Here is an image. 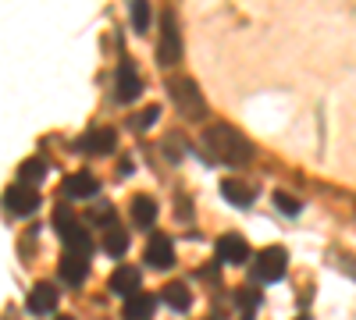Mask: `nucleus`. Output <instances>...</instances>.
Returning <instances> with one entry per match:
<instances>
[{"instance_id": "obj_22", "label": "nucleus", "mask_w": 356, "mask_h": 320, "mask_svg": "<svg viewBox=\"0 0 356 320\" xmlns=\"http://www.w3.org/2000/svg\"><path fill=\"white\" fill-rule=\"evenodd\" d=\"M54 228H57V235H68V231L75 228V214L68 207H57L54 210Z\"/></svg>"}, {"instance_id": "obj_21", "label": "nucleus", "mask_w": 356, "mask_h": 320, "mask_svg": "<svg viewBox=\"0 0 356 320\" xmlns=\"http://www.w3.org/2000/svg\"><path fill=\"white\" fill-rule=\"evenodd\" d=\"M132 28L136 33L150 28V0H132Z\"/></svg>"}, {"instance_id": "obj_7", "label": "nucleus", "mask_w": 356, "mask_h": 320, "mask_svg": "<svg viewBox=\"0 0 356 320\" xmlns=\"http://www.w3.org/2000/svg\"><path fill=\"white\" fill-rule=\"evenodd\" d=\"M139 93H143V78H139L136 65L125 57V61L118 65V100H122V103H132Z\"/></svg>"}, {"instance_id": "obj_12", "label": "nucleus", "mask_w": 356, "mask_h": 320, "mask_svg": "<svg viewBox=\"0 0 356 320\" xmlns=\"http://www.w3.org/2000/svg\"><path fill=\"white\" fill-rule=\"evenodd\" d=\"M57 299H61V296L54 292V285H36L33 292H29V313L47 317V313L57 310Z\"/></svg>"}, {"instance_id": "obj_9", "label": "nucleus", "mask_w": 356, "mask_h": 320, "mask_svg": "<svg viewBox=\"0 0 356 320\" xmlns=\"http://www.w3.org/2000/svg\"><path fill=\"white\" fill-rule=\"evenodd\" d=\"M218 256L225 260V264H246V260H250V246H246L243 235L228 231V235L218 239Z\"/></svg>"}, {"instance_id": "obj_15", "label": "nucleus", "mask_w": 356, "mask_h": 320, "mask_svg": "<svg viewBox=\"0 0 356 320\" xmlns=\"http://www.w3.org/2000/svg\"><path fill=\"white\" fill-rule=\"evenodd\" d=\"M154 306H157V299L154 296H129L125 299V310H122V320H150V313H154Z\"/></svg>"}, {"instance_id": "obj_3", "label": "nucleus", "mask_w": 356, "mask_h": 320, "mask_svg": "<svg viewBox=\"0 0 356 320\" xmlns=\"http://www.w3.org/2000/svg\"><path fill=\"white\" fill-rule=\"evenodd\" d=\"M182 61V33H178V18L175 11L161 15V40H157V65L175 68Z\"/></svg>"}, {"instance_id": "obj_28", "label": "nucleus", "mask_w": 356, "mask_h": 320, "mask_svg": "<svg viewBox=\"0 0 356 320\" xmlns=\"http://www.w3.org/2000/svg\"><path fill=\"white\" fill-rule=\"evenodd\" d=\"M300 320H307V317H300Z\"/></svg>"}, {"instance_id": "obj_14", "label": "nucleus", "mask_w": 356, "mask_h": 320, "mask_svg": "<svg viewBox=\"0 0 356 320\" xmlns=\"http://www.w3.org/2000/svg\"><path fill=\"white\" fill-rule=\"evenodd\" d=\"M97 192H100V182L89 171H79V174H72V178L65 182V196H72V199H89Z\"/></svg>"}, {"instance_id": "obj_17", "label": "nucleus", "mask_w": 356, "mask_h": 320, "mask_svg": "<svg viewBox=\"0 0 356 320\" xmlns=\"http://www.w3.org/2000/svg\"><path fill=\"white\" fill-rule=\"evenodd\" d=\"M47 171H50V164H47L43 157H29V160H22V164H18V182L36 185V182H43V178H47Z\"/></svg>"}, {"instance_id": "obj_6", "label": "nucleus", "mask_w": 356, "mask_h": 320, "mask_svg": "<svg viewBox=\"0 0 356 320\" xmlns=\"http://www.w3.org/2000/svg\"><path fill=\"white\" fill-rule=\"evenodd\" d=\"M114 146H118V132L114 128H107V125H100V128H89L79 142H75V150L79 153H89V157H104V153H114Z\"/></svg>"}, {"instance_id": "obj_8", "label": "nucleus", "mask_w": 356, "mask_h": 320, "mask_svg": "<svg viewBox=\"0 0 356 320\" xmlns=\"http://www.w3.org/2000/svg\"><path fill=\"white\" fill-rule=\"evenodd\" d=\"M146 264L157 267V271L175 267V246H171L168 235H154V239H150V246H146Z\"/></svg>"}, {"instance_id": "obj_2", "label": "nucleus", "mask_w": 356, "mask_h": 320, "mask_svg": "<svg viewBox=\"0 0 356 320\" xmlns=\"http://www.w3.org/2000/svg\"><path fill=\"white\" fill-rule=\"evenodd\" d=\"M168 96L171 103L178 107V114H182L186 121H203L207 118V100L200 93V85L186 75H171L168 78Z\"/></svg>"}, {"instance_id": "obj_10", "label": "nucleus", "mask_w": 356, "mask_h": 320, "mask_svg": "<svg viewBox=\"0 0 356 320\" xmlns=\"http://www.w3.org/2000/svg\"><path fill=\"white\" fill-rule=\"evenodd\" d=\"M57 274H61V278L75 288V285H82L86 274H89V260H86L82 253H72V249H68V253L61 256V264H57Z\"/></svg>"}, {"instance_id": "obj_5", "label": "nucleus", "mask_w": 356, "mask_h": 320, "mask_svg": "<svg viewBox=\"0 0 356 320\" xmlns=\"http://www.w3.org/2000/svg\"><path fill=\"white\" fill-rule=\"evenodd\" d=\"M4 207H8V214L11 217H29L33 210H40V192H36V185H11L8 192H4Z\"/></svg>"}, {"instance_id": "obj_23", "label": "nucleus", "mask_w": 356, "mask_h": 320, "mask_svg": "<svg viewBox=\"0 0 356 320\" xmlns=\"http://www.w3.org/2000/svg\"><path fill=\"white\" fill-rule=\"evenodd\" d=\"M275 203H278V210H282V214H289V217H296V214L303 210V207H300V199L289 196V192H275Z\"/></svg>"}, {"instance_id": "obj_11", "label": "nucleus", "mask_w": 356, "mask_h": 320, "mask_svg": "<svg viewBox=\"0 0 356 320\" xmlns=\"http://www.w3.org/2000/svg\"><path fill=\"white\" fill-rule=\"evenodd\" d=\"M221 196L232 203V207H250V203L257 199V189L250 182H239V178H225L221 182Z\"/></svg>"}, {"instance_id": "obj_16", "label": "nucleus", "mask_w": 356, "mask_h": 320, "mask_svg": "<svg viewBox=\"0 0 356 320\" xmlns=\"http://www.w3.org/2000/svg\"><path fill=\"white\" fill-rule=\"evenodd\" d=\"M161 299L171 306V310H178V313H186L189 306H193V296H189V288H186V281H171V285H164V292H161Z\"/></svg>"}, {"instance_id": "obj_18", "label": "nucleus", "mask_w": 356, "mask_h": 320, "mask_svg": "<svg viewBox=\"0 0 356 320\" xmlns=\"http://www.w3.org/2000/svg\"><path fill=\"white\" fill-rule=\"evenodd\" d=\"M132 221H136L139 228H150V224L157 221V203H154L150 196H136V199H132Z\"/></svg>"}, {"instance_id": "obj_24", "label": "nucleus", "mask_w": 356, "mask_h": 320, "mask_svg": "<svg viewBox=\"0 0 356 320\" xmlns=\"http://www.w3.org/2000/svg\"><path fill=\"white\" fill-rule=\"evenodd\" d=\"M157 118H161V107H146L132 125H136V132H146V128H154V125H157Z\"/></svg>"}, {"instance_id": "obj_26", "label": "nucleus", "mask_w": 356, "mask_h": 320, "mask_svg": "<svg viewBox=\"0 0 356 320\" xmlns=\"http://www.w3.org/2000/svg\"><path fill=\"white\" fill-rule=\"evenodd\" d=\"M239 306L243 310H257L260 306V296L257 292H239Z\"/></svg>"}, {"instance_id": "obj_20", "label": "nucleus", "mask_w": 356, "mask_h": 320, "mask_svg": "<svg viewBox=\"0 0 356 320\" xmlns=\"http://www.w3.org/2000/svg\"><path fill=\"white\" fill-rule=\"evenodd\" d=\"M61 239H65V246H68L72 253H82V256H89V249H93V242H89V231L79 228V224L68 231V235H61Z\"/></svg>"}, {"instance_id": "obj_1", "label": "nucleus", "mask_w": 356, "mask_h": 320, "mask_svg": "<svg viewBox=\"0 0 356 320\" xmlns=\"http://www.w3.org/2000/svg\"><path fill=\"white\" fill-rule=\"evenodd\" d=\"M203 150L211 153V160L228 164V167H243L253 160V142L225 121H214L211 128L203 132Z\"/></svg>"}, {"instance_id": "obj_19", "label": "nucleus", "mask_w": 356, "mask_h": 320, "mask_svg": "<svg viewBox=\"0 0 356 320\" xmlns=\"http://www.w3.org/2000/svg\"><path fill=\"white\" fill-rule=\"evenodd\" d=\"M125 249H129L125 231L118 228V224H107V231H104V253H111V256H122Z\"/></svg>"}, {"instance_id": "obj_25", "label": "nucleus", "mask_w": 356, "mask_h": 320, "mask_svg": "<svg viewBox=\"0 0 356 320\" xmlns=\"http://www.w3.org/2000/svg\"><path fill=\"white\" fill-rule=\"evenodd\" d=\"M93 221H97V224H104V228H107V224H114V207H111V203H100V207L93 210Z\"/></svg>"}, {"instance_id": "obj_4", "label": "nucleus", "mask_w": 356, "mask_h": 320, "mask_svg": "<svg viewBox=\"0 0 356 320\" xmlns=\"http://www.w3.org/2000/svg\"><path fill=\"white\" fill-rule=\"evenodd\" d=\"M285 271H289V253L282 249V246H267V249H260L257 253V278L260 281H282L285 278Z\"/></svg>"}, {"instance_id": "obj_27", "label": "nucleus", "mask_w": 356, "mask_h": 320, "mask_svg": "<svg viewBox=\"0 0 356 320\" xmlns=\"http://www.w3.org/2000/svg\"><path fill=\"white\" fill-rule=\"evenodd\" d=\"M61 320H72V317H61Z\"/></svg>"}, {"instance_id": "obj_13", "label": "nucleus", "mask_w": 356, "mask_h": 320, "mask_svg": "<svg viewBox=\"0 0 356 320\" xmlns=\"http://www.w3.org/2000/svg\"><path fill=\"white\" fill-rule=\"evenodd\" d=\"M139 281H143V274H139V267H118L114 274H111V292H118V296H136L139 292Z\"/></svg>"}]
</instances>
